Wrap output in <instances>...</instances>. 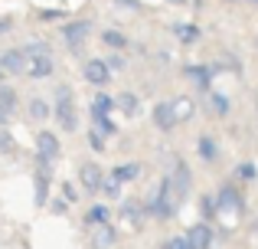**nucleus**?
<instances>
[{
  "label": "nucleus",
  "instance_id": "obj_4",
  "mask_svg": "<svg viewBox=\"0 0 258 249\" xmlns=\"http://www.w3.org/2000/svg\"><path fill=\"white\" fill-rule=\"evenodd\" d=\"M216 204H219V213H242L245 210V197L235 184H222L219 193H216Z\"/></svg>",
  "mask_w": 258,
  "mask_h": 249
},
{
  "label": "nucleus",
  "instance_id": "obj_7",
  "mask_svg": "<svg viewBox=\"0 0 258 249\" xmlns=\"http://www.w3.org/2000/svg\"><path fill=\"white\" fill-rule=\"evenodd\" d=\"M183 236L189 239V249H213V239H216V230L209 223H193Z\"/></svg>",
  "mask_w": 258,
  "mask_h": 249
},
{
  "label": "nucleus",
  "instance_id": "obj_8",
  "mask_svg": "<svg viewBox=\"0 0 258 249\" xmlns=\"http://www.w3.org/2000/svg\"><path fill=\"white\" fill-rule=\"evenodd\" d=\"M26 66H30V59L23 56V49H4L0 53V72L17 76V72H26Z\"/></svg>",
  "mask_w": 258,
  "mask_h": 249
},
{
  "label": "nucleus",
  "instance_id": "obj_18",
  "mask_svg": "<svg viewBox=\"0 0 258 249\" xmlns=\"http://www.w3.org/2000/svg\"><path fill=\"white\" fill-rule=\"evenodd\" d=\"M196 154H200L206 164H213V161L219 158V144H216L209 134H200V141H196Z\"/></svg>",
  "mask_w": 258,
  "mask_h": 249
},
{
  "label": "nucleus",
  "instance_id": "obj_35",
  "mask_svg": "<svg viewBox=\"0 0 258 249\" xmlns=\"http://www.w3.org/2000/svg\"><path fill=\"white\" fill-rule=\"evenodd\" d=\"M164 249H189V239L186 236H170L164 243Z\"/></svg>",
  "mask_w": 258,
  "mask_h": 249
},
{
  "label": "nucleus",
  "instance_id": "obj_24",
  "mask_svg": "<svg viewBox=\"0 0 258 249\" xmlns=\"http://www.w3.org/2000/svg\"><path fill=\"white\" fill-rule=\"evenodd\" d=\"M101 43H105L108 49H127V36L121 30H105L101 33Z\"/></svg>",
  "mask_w": 258,
  "mask_h": 249
},
{
  "label": "nucleus",
  "instance_id": "obj_40",
  "mask_svg": "<svg viewBox=\"0 0 258 249\" xmlns=\"http://www.w3.org/2000/svg\"><path fill=\"white\" fill-rule=\"evenodd\" d=\"M10 26H13L10 20H4V23H0V33H4V30H10Z\"/></svg>",
  "mask_w": 258,
  "mask_h": 249
},
{
  "label": "nucleus",
  "instance_id": "obj_23",
  "mask_svg": "<svg viewBox=\"0 0 258 249\" xmlns=\"http://www.w3.org/2000/svg\"><path fill=\"white\" fill-rule=\"evenodd\" d=\"M173 33H176V39H180L183 46H193L196 39H200V26L196 23H176Z\"/></svg>",
  "mask_w": 258,
  "mask_h": 249
},
{
  "label": "nucleus",
  "instance_id": "obj_28",
  "mask_svg": "<svg viewBox=\"0 0 258 249\" xmlns=\"http://www.w3.org/2000/svg\"><path fill=\"white\" fill-rule=\"evenodd\" d=\"M209 109H213L216 115H229L232 102H229V95H222V92H209Z\"/></svg>",
  "mask_w": 258,
  "mask_h": 249
},
{
  "label": "nucleus",
  "instance_id": "obj_3",
  "mask_svg": "<svg viewBox=\"0 0 258 249\" xmlns=\"http://www.w3.org/2000/svg\"><path fill=\"white\" fill-rule=\"evenodd\" d=\"M59 158V138L52 131H36V167L49 171Z\"/></svg>",
  "mask_w": 258,
  "mask_h": 249
},
{
  "label": "nucleus",
  "instance_id": "obj_33",
  "mask_svg": "<svg viewBox=\"0 0 258 249\" xmlns=\"http://www.w3.org/2000/svg\"><path fill=\"white\" fill-rule=\"evenodd\" d=\"M101 193H105V197H111V200H118V197H121V184H118L114 177H108L105 187H101Z\"/></svg>",
  "mask_w": 258,
  "mask_h": 249
},
{
  "label": "nucleus",
  "instance_id": "obj_27",
  "mask_svg": "<svg viewBox=\"0 0 258 249\" xmlns=\"http://www.w3.org/2000/svg\"><path fill=\"white\" fill-rule=\"evenodd\" d=\"M0 112H4V115L17 112V92H13L10 85H0Z\"/></svg>",
  "mask_w": 258,
  "mask_h": 249
},
{
  "label": "nucleus",
  "instance_id": "obj_12",
  "mask_svg": "<svg viewBox=\"0 0 258 249\" xmlns=\"http://www.w3.org/2000/svg\"><path fill=\"white\" fill-rule=\"evenodd\" d=\"M33 204L36 207L49 204V171H39V167L33 174Z\"/></svg>",
  "mask_w": 258,
  "mask_h": 249
},
{
  "label": "nucleus",
  "instance_id": "obj_43",
  "mask_svg": "<svg viewBox=\"0 0 258 249\" xmlns=\"http://www.w3.org/2000/svg\"><path fill=\"white\" fill-rule=\"evenodd\" d=\"M0 79H4V72H0Z\"/></svg>",
  "mask_w": 258,
  "mask_h": 249
},
{
  "label": "nucleus",
  "instance_id": "obj_11",
  "mask_svg": "<svg viewBox=\"0 0 258 249\" xmlns=\"http://www.w3.org/2000/svg\"><path fill=\"white\" fill-rule=\"evenodd\" d=\"M154 125H157L160 131H170V128L180 125V122H176V112H173V102H170V98L154 105Z\"/></svg>",
  "mask_w": 258,
  "mask_h": 249
},
{
  "label": "nucleus",
  "instance_id": "obj_16",
  "mask_svg": "<svg viewBox=\"0 0 258 249\" xmlns=\"http://www.w3.org/2000/svg\"><path fill=\"white\" fill-rule=\"evenodd\" d=\"M108 217H111V207L108 204H95V207H88V213H85V226L88 230H98V226L108 223Z\"/></svg>",
  "mask_w": 258,
  "mask_h": 249
},
{
  "label": "nucleus",
  "instance_id": "obj_26",
  "mask_svg": "<svg viewBox=\"0 0 258 249\" xmlns=\"http://www.w3.org/2000/svg\"><path fill=\"white\" fill-rule=\"evenodd\" d=\"M200 213H203V223H209L213 217H219V204H216V193H206L200 200Z\"/></svg>",
  "mask_w": 258,
  "mask_h": 249
},
{
  "label": "nucleus",
  "instance_id": "obj_41",
  "mask_svg": "<svg viewBox=\"0 0 258 249\" xmlns=\"http://www.w3.org/2000/svg\"><path fill=\"white\" fill-rule=\"evenodd\" d=\"M4 122H7V115H4V112H0V125H4Z\"/></svg>",
  "mask_w": 258,
  "mask_h": 249
},
{
  "label": "nucleus",
  "instance_id": "obj_9",
  "mask_svg": "<svg viewBox=\"0 0 258 249\" xmlns=\"http://www.w3.org/2000/svg\"><path fill=\"white\" fill-rule=\"evenodd\" d=\"M170 180H173V193H176L180 200H186V193H189V184H193V174H189L186 161H176V164H173V174H170Z\"/></svg>",
  "mask_w": 258,
  "mask_h": 249
},
{
  "label": "nucleus",
  "instance_id": "obj_39",
  "mask_svg": "<svg viewBox=\"0 0 258 249\" xmlns=\"http://www.w3.org/2000/svg\"><path fill=\"white\" fill-rule=\"evenodd\" d=\"M114 4H121V7H131V10H141V0H114Z\"/></svg>",
  "mask_w": 258,
  "mask_h": 249
},
{
  "label": "nucleus",
  "instance_id": "obj_32",
  "mask_svg": "<svg viewBox=\"0 0 258 249\" xmlns=\"http://www.w3.org/2000/svg\"><path fill=\"white\" fill-rule=\"evenodd\" d=\"M39 23H52V20H66V10H56V7H46V10H36Z\"/></svg>",
  "mask_w": 258,
  "mask_h": 249
},
{
  "label": "nucleus",
  "instance_id": "obj_21",
  "mask_svg": "<svg viewBox=\"0 0 258 249\" xmlns=\"http://www.w3.org/2000/svg\"><path fill=\"white\" fill-rule=\"evenodd\" d=\"M232 177L239 180V184H255V180H258V164H255V161H242V164H235Z\"/></svg>",
  "mask_w": 258,
  "mask_h": 249
},
{
  "label": "nucleus",
  "instance_id": "obj_2",
  "mask_svg": "<svg viewBox=\"0 0 258 249\" xmlns=\"http://www.w3.org/2000/svg\"><path fill=\"white\" fill-rule=\"evenodd\" d=\"M56 122L62 125V131H76L79 128V112H76V95L72 85H59L56 89V109H52Z\"/></svg>",
  "mask_w": 258,
  "mask_h": 249
},
{
  "label": "nucleus",
  "instance_id": "obj_15",
  "mask_svg": "<svg viewBox=\"0 0 258 249\" xmlns=\"http://www.w3.org/2000/svg\"><path fill=\"white\" fill-rule=\"evenodd\" d=\"M52 72H56V66H52V56L30 59V66H26V76H30V79H49Z\"/></svg>",
  "mask_w": 258,
  "mask_h": 249
},
{
  "label": "nucleus",
  "instance_id": "obj_34",
  "mask_svg": "<svg viewBox=\"0 0 258 249\" xmlns=\"http://www.w3.org/2000/svg\"><path fill=\"white\" fill-rule=\"evenodd\" d=\"M88 144H92V151H105V138H101V134L98 131H95V128H92V131H88Z\"/></svg>",
  "mask_w": 258,
  "mask_h": 249
},
{
  "label": "nucleus",
  "instance_id": "obj_38",
  "mask_svg": "<svg viewBox=\"0 0 258 249\" xmlns=\"http://www.w3.org/2000/svg\"><path fill=\"white\" fill-rule=\"evenodd\" d=\"M62 193H66V200H69V204L76 200V187H72V184H62Z\"/></svg>",
  "mask_w": 258,
  "mask_h": 249
},
{
  "label": "nucleus",
  "instance_id": "obj_10",
  "mask_svg": "<svg viewBox=\"0 0 258 249\" xmlns=\"http://www.w3.org/2000/svg\"><path fill=\"white\" fill-rule=\"evenodd\" d=\"M79 184H82L88 193H98L101 187H105L101 167H98V164H82V167H79Z\"/></svg>",
  "mask_w": 258,
  "mask_h": 249
},
{
  "label": "nucleus",
  "instance_id": "obj_45",
  "mask_svg": "<svg viewBox=\"0 0 258 249\" xmlns=\"http://www.w3.org/2000/svg\"><path fill=\"white\" fill-rule=\"evenodd\" d=\"M255 230H258V223H255Z\"/></svg>",
  "mask_w": 258,
  "mask_h": 249
},
{
  "label": "nucleus",
  "instance_id": "obj_20",
  "mask_svg": "<svg viewBox=\"0 0 258 249\" xmlns=\"http://www.w3.org/2000/svg\"><path fill=\"white\" fill-rule=\"evenodd\" d=\"M111 109H118V105H114V95H108V92H95L92 95V118L108 115Z\"/></svg>",
  "mask_w": 258,
  "mask_h": 249
},
{
  "label": "nucleus",
  "instance_id": "obj_29",
  "mask_svg": "<svg viewBox=\"0 0 258 249\" xmlns=\"http://www.w3.org/2000/svg\"><path fill=\"white\" fill-rule=\"evenodd\" d=\"M95 131H98L101 138H108V134H118V125L111 122V115H98L95 118Z\"/></svg>",
  "mask_w": 258,
  "mask_h": 249
},
{
  "label": "nucleus",
  "instance_id": "obj_46",
  "mask_svg": "<svg viewBox=\"0 0 258 249\" xmlns=\"http://www.w3.org/2000/svg\"><path fill=\"white\" fill-rule=\"evenodd\" d=\"M255 4H258V0H255Z\"/></svg>",
  "mask_w": 258,
  "mask_h": 249
},
{
  "label": "nucleus",
  "instance_id": "obj_30",
  "mask_svg": "<svg viewBox=\"0 0 258 249\" xmlns=\"http://www.w3.org/2000/svg\"><path fill=\"white\" fill-rule=\"evenodd\" d=\"M0 154L4 158H10V154H17V138H13L7 128H0Z\"/></svg>",
  "mask_w": 258,
  "mask_h": 249
},
{
  "label": "nucleus",
  "instance_id": "obj_13",
  "mask_svg": "<svg viewBox=\"0 0 258 249\" xmlns=\"http://www.w3.org/2000/svg\"><path fill=\"white\" fill-rule=\"evenodd\" d=\"M183 76H186L189 82H196L200 89H209V85H213V76H216V66H186Z\"/></svg>",
  "mask_w": 258,
  "mask_h": 249
},
{
  "label": "nucleus",
  "instance_id": "obj_36",
  "mask_svg": "<svg viewBox=\"0 0 258 249\" xmlns=\"http://www.w3.org/2000/svg\"><path fill=\"white\" fill-rule=\"evenodd\" d=\"M105 63H108V69H111V72H121V69H124V59H121V56H108Z\"/></svg>",
  "mask_w": 258,
  "mask_h": 249
},
{
  "label": "nucleus",
  "instance_id": "obj_22",
  "mask_svg": "<svg viewBox=\"0 0 258 249\" xmlns=\"http://www.w3.org/2000/svg\"><path fill=\"white\" fill-rule=\"evenodd\" d=\"M170 102H173V112H176V122H186V118H193L196 105H193V98H189V95H176V98H170Z\"/></svg>",
  "mask_w": 258,
  "mask_h": 249
},
{
  "label": "nucleus",
  "instance_id": "obj_42",
  "mask_svg": "<svg viewBox=\"0 0 258 249\" xmlns=\"http://www.w3.org/2000/svg\"><path fill=\"white\" fill-rule=\"evenodd\" d=\"M170 4H186V0H170Z\"/></svg>",
  "mask_w": 258,
  "mask_h": 249
},
{
  "label": "nucleus",
  "instance_id": "obj_14",
  "mask_svg": "<svg viewBox=\"0 0 258 249\" xmlns=\"http://www.w3.org/2000/svg\"><path fill=\"white\" fill-rule=\"evenodd\" d=\"M114 243H118V230H114L111 223L98 226V230H92V246L95 249H111Z\"/></svg>",
  "mask_w": 258,
  "mask_h": 249
},
{
  "label": "nucleus",
  "instance_id": "obj_17",
  "mask_svg": "<svg viewBox=\"0 0 258 249\" xmlns=\"http://www.w3.org/2000/svg\"><path fill=\"white\" fill-rule=\"evenodd\" d=\"M111 177L118 180V184H131V180H138L141 177V164L138 161H127V164H118L111 171Z\"/></svg>",
  "mask_w": 258,
  "mask_h": 249
},
{
  "label": "nucleus",
  "instance_id": "obj_1",
  "mask_svg": "<svg viewBox=\"0 0 258 249\" xmlns=\"http://www.w3.org/2000/svg\"><path fill=\"white\" fill-rule=\"evenodd\" d=\"M144 207H147V213H151V217H157V220H170L173 213L180 210V197L173 193L170 174H167V177H160V184H157V190H154L151 204H144Z\"/></svg>",
  "mask_w": 258,
  "mask_h": 249
},
{
  "label": "nucleus",
  "instance_id": "obj_5",
  "mask_svg": "<svg viewBox=\"0 0 258 249\" xmlns=\"http://www.w3.org/2000/svg\"><path fill=\"white\" fill-rule=\"evenodd\" d=\"M88 33H92V20H69V23H62V43L69 49H79L88 39Z\"/></svg>",
  "mask_w": 258,
  "mask_h": 249
},
{
  "label": "nucleus",
  "instance_id": "obj_31",
  "mask_svg": "<svg viewBox=\"0 0 258 249\" xmlns=\"http://www.w3.org/2000/svg\"><path fill=\"white\" fill-rule=\"evenodd\" d=\"M30 118L33 122H46V118H49V105H46L43 98H33L30 102Z\"/></svg>",
  "mask_w": 258,
  "mask_h": 249
},
{
  "label": "nucleus",
  "instance_id": "obj_37",
  "mask_svg": "<svg viewBox=\"0 0 258 249\" xmlns=\"http://www.w3.org/2000/svg\"><path fill=\"white\" fill-rule=\"evenodd\" d=\"M52 213H69V200H56V204H52Z\"/></svg>",
  "mask_w": 258,
  "mask_h": 249
},
{
  "label": "nucleus",
  "instance_id": "obj_25",
  "mask_svg": "<svg viewBox=\"0 0 258 249\" xmlns=\"http://www.w3.org/2000/svg\"><path fill=\"white\" fill-rule=\"evenodd\" d=\"M23 49V56L26 59H39V56H49V46L43 43V39H30V43H23L20 46Z\"/></svg>",
  "mask_w": 258,
  "mask_h": 249
},
{
  "label": "nucleus",
  "instance_id": "obj_44",
  "mask_svg": "<svg viewBox=\"0 0 258 249\" xmlns=\"http://www.w3.org/2000/svg\"><path fill=\"white\" fill-rule=\"evenodd\" d=\"M255 46H258V39H255Z\"/></svg>",
  "mask_w": 258,
  "mask_h": 249
},
{
  "label": "nucleus",
  "instance_id": "obj_6",
  "mask_svg": "<svg viewBox=\"0 0 258 249\" xmlns=\"http://www.w3.org/2000/svg\"><path fill=\"white\" fill-rule=\"evenodd\" d=\"M82 76H85V82H88V85H98V89H105V85L111 82V76H114V72L108 69V63H105V59H88V63H85V69H82Z\"/></svg>",
  "mask_w": 258,
  "mask_h": 249
},
{
  "label": "nucleus",
  "instance_id": "obj_19",
  "mask_svg": "<svg viewBox=\"0 0 258 249\" xmlns=\"http://www.w3.org/2000/svg\"><path fill=\"white\" fill-rule=\"evenodd\" d=\"M114 105H118L121 112H124L127 118H134L141 112V98L134 95V92H121V95H114Z\"/></svg>",
  "mask_w": 258,
  "mask_h": 249
}]
</instances>
